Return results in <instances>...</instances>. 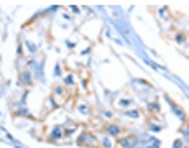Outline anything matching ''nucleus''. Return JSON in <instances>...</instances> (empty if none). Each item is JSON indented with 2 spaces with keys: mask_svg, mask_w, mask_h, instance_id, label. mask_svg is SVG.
Returning <instances> with one entry per match:
<instances>
[{
  "mask_svg": "<svg viewBox=\"0 0 189 148\" xmlns=\"http://www.w3.org/2000/svg\"><path fill=\"white\" fill-rule=\"evenodd\" d=\"M135 143H136L135 137H128V138H125V140H118V145L123 146V148H132Z\"/></svg>",
  "mask_w": 189,
  "mask_h": 148,
  "instance_id": "f257e3e1",
  "label": "nucleus"
},
{
  "mask_svg": "<svg viewBox=\"0 0 189 148\" xmlns=\"http://www.w3.org/2000/svg\"><path fill=\"white\" fill-rule=\"evenodd\" d=\"M107 132L110 133V135H118V133H120V128L115 127V125H108L107 127Z\"/></svg>",
  "mask_w": 189,
  "mask_h": 148,
  "instance_id": "f03ea898",
  "label": "nucleus"
}]
</instances>
